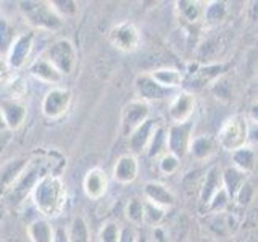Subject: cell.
Listing matches in <instances>:
<instances>
[{"instance_id":"836d02e7","label":"cell","mask_w":258,"mask_h":242,"mask_svg":"<svg viewBox=\"0 0 258 242\" xmlns=\"http://www.w3.org/2000/svg\"><path fill=\"white\" fill-rule=\"evenodd\" d=\"M158 160V171L163 174V176H171L174 174L177 169L181 166V158L176 157L174 153L171 152H166L163 153Z\"/></svg>"},{"instance_id":"e0dca14e","label":"cell","mask_w":258,"mask_h":242,"mask_svg":"<svg viewBox=\"0 0 258 242\" xmlns=\"http://www.w3.org/2000/svg\"><path fill=\"white\" fill-rule=\"evenodd\" d=\"M155 128H157V121L149 118L145 123H142L139 128H136L134 131L127 136V145H129V150H131L133 155L147 152V147L152 141V136L155 133Z\"/></svg>"},{"instance_id":"44dd1931","label":"cell","mask_w":258,"mask_h":242,"mask_svg":"<svg viewBox=\"0 0 258 242\" xmlns=\"http://www.w3.org/2000/svg\"><path fill=\"white\" fill-rule=\"evenodd\" d=\"M221 188H223V171L218 166L208 168L204 184L200 188V202L207 207L210 204V200L215 197V194Z\"/></svg>"},{"instance_id":"2e32d148","label":"cell","mask_w":258,"mask_h":242,"mask_svg":"<svg viewBox=\"0 0 258 242\" xmlns=\"http://www.w3.org/2000/svg\"><path fill=\"white\" fill-rule=\"evenodd\" d=\"M144 196L147 202H152L161 208H171L176 204V196L174 192L165 186L163 183H158V181H149L145 183L144 186Z\"/></svg>"},{"instance_id":"7bdbcfd3","label":"cell","mask_w":258,"mask_h":242,"mask_svg":"<svg viewBox=\"0 0 258 242\" xmlns=\"http://www.w3.org/2000/svg\"><path fill=\"white\" fill-rule=\"evenodd\" d=\"M247 118H248V121H252V123L258 125V102H253L252 105H250Z\"/></svg>"},{"instance_id":"d4e9b609","label":"cell","mask_w":258,"mask_h":242,"mask_svg":"<svg viewBox=\"0 0 258 242\" xmlns=\"http://www.w3.org/2000/svg\"><path fill=\"white\" fill-rule=\"evenodd\" d=\"M55 229L45 218H37L28 224V237L31 242H52Z\"/></svg>"},{"instance_id":"d6a6232c","label":"cell","mask_w":258,"mask_h":242,"mask_svg":"<svg viewBox=\"0 0 258 242\" xmlns=\"http://www.w3.org/2000/svg\"><path fill=\"white\" fill-rule=\"evenodd\" d=\"M166 210L161 208L152 202L144 200V224L145 226H158L165 220Z\"/></svg>"},{"instance_id":"7402d4cb","label":"cell","mask_w":258,"mask_h":242,"mask_svg":"<svg viewBox=\"0 0 258 242\" xmlns=\"http://www.w3.org/2000/svg\"><path fill=\"white\" fill-rule=\"evenodd\" d=\"M231 161H232L231 166H234L237 171L247 176L250 173H253L256 168V152L250 145H245V147L231 153Z\"/></svg>"},{"instance_id":"3957f363","label":"cell","mask_w":258,"mask_h":242,"mask_svg":"<svg viewBox=\"0 0 258 242\" xmlns=\"http://www.w3.org/2000/svg\"><path fill=\"white\" fill-rule=\"evenodd\" d=\"M18 10L34 29L55 32L63 28V18L53 10L50 2L44 0H21L18 2Z\"/></svg>"},{"instance_id":"52a82bcc","label":"cell","mask_w":258,"mask_h":242,"mask_svg":"<svg viewBox=\"0 0 258 242\" xmlns=\"http://www.w3.org/2000/svg\"><path fill=\"white\" fill-rule=\"evenodd\" d=\"M71 100H73V95H71L70 89H67V87H52L42 99V105H40L42 115L45 118H48V119L61 118L64 113L70 110Z\"/></svg>"},{"instance_id":"484cf974","label":"cell","mask_w":258,"mask_h":242,"mask_svg":"<svg viewBox=\"0 0 258 242\" xmlns=\"http://www.w3.org/2000/svg\"><path fill=\"white\" fill-rule=\"evenodd\" d=\"M245 174H242L240 171H237L234 166H229L226 168L223 171V186L226 192L229 194L231 200H234V197H236V194L239 192V189L242 188V186L245 184Z\"/></svg>"},{"instance_id":"8d00e7d4","label":"cell","mask_w":258,"mask_h":242,"mask_svg":"<svg viewBox=\"0 0 258 242\" xmlns=\"http://www.w3.org/2000/svg\"><path fill=\"white\" fill-rule=\"evenodd\" d=\"M50 5L63 20L70 18V16H75L78 13V7H79L75 0H50Z\"/></svg>"},{"instance_id":"f546056e","label":"cell","mask_w":258,"mask_h":242,"mask_svg":"<svg viewBox=\"0 0 258 242\" xmlns=\"http://www.w3.org/2000/svg\"><path fill=\"white\" fill-rule=\"evenodd\" d=\"M224 70V65H208V67H202L197 71H194V81H196V86L202 87L207 86L210 83H215L218 78L221 76V73Z\"/></svg>"},{"instance_id":"e575fe53","label":"cell","mask_w":258,"mask_h":242,"mask_svg":"<svg viewBox=\"0 0 258 242\" xmlns=\"http://www.w3.org/2000/svg\"><path fill=\"white\" fill-rule=\"evenodd\" d=\"M121 228L116 221H107L102 224L97 234V242H119L121 237Z\"/></svg>"},{"instance_id":"7c38bea8","label":"cell","mask_w":258,"mask_h":242,"mask_svg":"<svg viewBox=\"0 0 258 242\" xmlns=\"http://www.w3.org/2000/svg\"><path fill=\"white\" fill-rule=\"evenodd\" d=\"M34 39H36V34L32 31L21 32V34L15 39L10 52L7 55V62L10 65V68L20 70L24 67V63H26L28 56L32 50V45H34Z\"/></svg>"},{"instance_id":"4dcf8cb0","label":"cell","mask_w":258,"mask_h":242,"mask_svg":"<svg viewBox=\"0 0 258 242\" xmlns=\"http://www.w3.org/2000/svg\"><path fill=\"white\" fill-rule=\"evenodd\" d=\"M228 4L226 2H207V7H205V21L210 26H216V24H220L226 16H228Z\"/></svg>"},{"instance_id":"5bb4252c","label":"cell","mask_w":258,"mask_h":242,"mask_svg":"<svg viewBox=\"0 0 258 242\" xmlns=\"http://www.w3.org/2000/svg\"><path fill=\"white\" fill-rule=\"evenodd\" d=\"M84 194L91 200L102 199L108 189V177L102 168H91L84 176L83 181Z\"/></svg>"},{"instance_id":"60d3db41","label":"cell","mask_w":258,"mask_h":242,"mask_svg":"<svg viewBox=\"0 0 258 242\" xmlns=\"http://www.w3.org/2000/svg\"><path fill=\"white\" fill-rule=\"evenodd\" d=\"M52 242H70L68 237V229L64 228H56L53 232V240Z\"/></svg>"},{"instance_id":"1f68e13d","label":"cell","mask_w":258,"mask_h":242,"mask_svg":"<svg viewBox=\"0 0 258 242\" xmlns=\"http://www.w3.org/2000/svg\"><path fill=\"white\" fill-rule=\"evenodd\" d=\"M124 213L131 226H134V228L136 226H142L144 224V200L133 197L126 204Z\"/></svg>"},{"instance_id":"d590c367","label":"cell","mask_w":258,"mask_h":242,"mask_svg":"<svg viewBox=\"0 0 258 242\" xmlns=\"http://www.w3.org/2000/svg\"><path fill=\"white\" fill-rule=\"evenodd\" d=\"M231 202L232 200L229 197V194L226 192L224 186H223V188L215 194V197L210 200V204L207 205V208H208V212L213 213V215H216V213H224V212H228V207H229Z\"/></svg>"},{"instance_id":"603a6c76","label":"cell","mask_w":258,"mask_h":242,"mask_svg":"<svg viewBox=\"0 0 258 242\" xmlns=\"http://www.w3.org/2000/svg\"><path fill=\"white\" fill-rule=\"evenodd\" d=\"M26 163H28V158H16V160L8 161L7 165L0 168V197L10 189V186L16 181V177L21 174Z\"/></svg>"},{"instance_id":"9a60e30c","label":"cell","mask_w":258,"mask_h":242,"mask_svg":"<svg viewBox=\"0 0 258 242\" xmlns=\"http://www.w3.org/2000/svg\"><path fill=\"white\" fill-rule=\"evenodd\" d=\"M176 13L177 18L189 26H197V24L205 21V7L207 2H199V0H177Z\"/></svg>"},{"instance_id":"ffe728a7","label":"cell","mask_w":258,"mask_h":242,"mask_svg":"<svg viewBox=\"0 0 258 242\" xmlns=\"http://www.w3.org/2000/svg\"><path fill=\"white\" fill-rule=\"evenodd\" d=\"M29 73L32 78H36L37 81L45 84H60L63 81V75L45 56H40V58H36L32 62L29 67Z\"/></svg>"},{"instance_id":"74e56055","label":"cell","mask_w":258,"mask_h":242,"mask_svg":"<svg viewBox=\"0 0 258 242\" xmlns=\"http://www.w3.org/2000/svg\"><path fill=\"white\" fill-rule=\"evenodd\" d=\"M252 197H253V189H252V186H250V183L245 181V184L242 186V188L239 189V192L236 194L234 200H236L239 205H247V204H250Z\"/></svg>"},{"instance_id":"cb8c5ba5","label":"cell","mask_w":258,"mask_h":242,"mask_svg":"<svg viewBox=\"0 0 258 242\" xmlns=\"http://www.w3.org/2000/svg\"><path fill=\"white\" fill-rule=\"evenodd\" d=\"M150 76L155 79L161 87L169 89V91H174V89L181 87L184 83V75L176 68L153 70V71H150Z\"/></svg>"},{"instance_id":"4fadbf2b","label":"cell","mask_w":258,"mask_h":242,"mask_svg":"<svg viewBox=\"0 0 258 242\" xmlns=\"http://www.w3.org/2000/svg\"><path fill=\"white\" fill-rule=\"evenodd\" d=\"M139 160L131 152L121 155L113 166V179L119 184H131L139 176Z\"/></svg>"},{"instance_id":"9c48e42d","label":"cell","mask_w":258,"mask_h":242,"mask_svg":"<svg viewBox=\"0 0 258 242\" xmlns=\"http://www.w3.org/2000/svg\"><path fill=\"white\" fill-rule=\"evenodd\" d=\"M149 116H150V103L139 99L129 100L123 107V111H121V129H123V134L129 136L136 128H139L142 123H145Z\"/></svg>"},{"instance_id":"4316f807","label":"cell","mask_w":258,"mask_h":242,"mask_svg":"<svg viewBox=\"0 0 258 242\" xmlns=\"http://www.w3.org/2000/svg\"><path fill=\"white\" fill-rule=\"evenodd\" d=\"M16 37L18 36H16L13 24L8 21L5 16H0V56L7 58V55L10 52Z\"/></svg>"},{"instance_id":"f35d334b","label":"cell","mask_w":258,"mask_h":242,"mask_svg":"<svg viewBox=\"0 0 258 242\" xmlns=\"http://www.w3.org/2000/svg\"><path fill=\"white\" fill-rule=\"evenodd\" d=\"M119 242H137V232L134 229V226H123L121 228V237Z\"/></svg>"},{"instance_id":"30bf717a","label":"cell","mask_w":258,"mask_h":242,"mask_svg":"<svg viewBox=\"0 0 258 242\" xmlns=\"http://www.w3.org/2000/svg\"><path fill=\"white\" fill-rule=\"evenodd\" d=\"M134 91H136L137 99L147 102V103L165 100L173 94V91H169V89L161 87L157 81L150 76V73H142V75L136 78Z\"/></svg>"},{"instance_id":"b9f144b4","label":"cell","mask_w":258,"mask_h":242,"mask_svg":"<svg viewBox=\"0 0 258 242\" xmlns=\"http://www.w3.org/2000/svg\"><path fill=\"white\" fill-rule=\"evenodd\" d=\"M8 73H10V65H8L7 58H4V56H0V83L7 79Z\"/></svg>"},{"instance_id":"f6af8a7d","label":"cell","mask_w":258,"mask_h":242,"mask_svg":"<svg viewBox=\"0 0 258 242\" xmlns=\"http://www.w3.org/2000/svg\"><path fill=\"white\" fill-rule=\"evenodd\" d=\"M95 242H97V240H95Z\"/></svg>"},{"instance_id":"5b68a950","label":"cell","mask_w":258,"mask_h":242,"mask_svg":"<svg viewBox=\"0 0 258 242\" xmlns=\"http://www.w3.org/2000/svg\"><path fill=\"white\" fill-rule=\"evenodd\" d=\"M44 56L61 73L63 76L71 75V73L75 71L76 62H78L76 48L70 39L55 40V42L47 48Z\"/></svg>"},{"instance_id":"ac0fdd59","label":"cell","mask_w":258,"mask_h":242,"mask_svg":"<svg viewBox=\"0 0 258 242\" xmlns=\"http://www.w3.org/2000/svg\"><path fill=\"white\" fill-rule=\"evenodd\" d=\"M0 110L4 113L8 129H12V131L21 128V125L24 123V119H26V115H28V107L20 99L2 100L0 102Z\"/></svg>"},{"instance_id":"83f0119b","label":"cell","mask_w":258,"mask_h":242,"mask_svg":"<svg viewBox=\"0 0 258 242\" xmlns=\"http://www.w3.org/2000/svg\"><path fill=\"white\" fill-rule=\"evenodd\" d=\"M70 242H91V229L84 216H75L68 228Z\"/></svg>"},{"instance_id":"8fae6325","label":"cell","mask_w":258,"mask_h":242,"mask_svg":"<svg viewBox=\"0 0 258 242\" xmlns=\"http://www.w3.org/2000/svg\"><path fill=\"white\" fill-rule=\"evenodd\" d=\"M194 111H196V95L189 91H181L169 103L168 118L173 125H182L192 121Z\"/></svg>"},{"instance_id":"277c9868","label":"cell","mask_w":258,"mask_h":242,"mask_svg":"<svg viewBox=\"0 0 258 242\" xmlns=\"http://www.w3.org/2000/svg\"><path fill=\"white\" fill-rule=\"evenodd\" d=\"M250 139V121L244 113L232 115L221 125L216 134L218 145L226 152H236L248 145Z\"/></svg>"},{"instance_id":"f1b7e54d","label":"cell","mask_w":258,"mask_h":242,"mask_svg":"<svg viewBox=\"0 0 258 242\" xmlns=\"http://www.w3.org/2000/svg\"><path fill=\"white\" fill-rule=\"evenodd\" d=\"M168 152V147H166V128L161 126V125H157L155 128V133L152 136V141L147 147V155L150 158H160L163 153Z\"/></svg>"},{"instance_id":"ab89813d","label":"cell","mask_w":258,"mask_h":242,"mask_svg":"<svg viewBox=\"0 0 258 242\" xmlns=\"http://www.w3.org/2000/svg\"><path fill=\"white\" fill-rule=\"evenodd\" d=\"M247 16L250 21H258V0H253V2H248L247 7Z\"/></svg>"},{"instance_id":"6da1fadb","label":"cell","mask_w":258,"mask_h":242,"mask_svg":"<svg viewBox=\"0 0 258 242\" xmlns=\"http://www.w3.org/2000/svg\"><path fill=\"white\" fill-rule=\"evenodd\" d=\"M67 166V158L61 157L58 152H47L40 155H32L28 158L26 166L23 168L21 174L4 194V199L10 205H20L21 202L31 196L36 184L47 174H60L61 169Z\"/></svg>"},{"instance_id":"ee69618b","label":"cell","mask_w":258,"mask_h":242,"mask_svg":"<svg viewBox=\"0 0 258 242\" xmlns=\"http://www.w3.org/2000/svg\"><path fill=\"white\" fill-rule=\"evenodd\" d=\"M7 129H8V126H7V123H5L4 113H2V110H0V133H4V131H7Z\"/></svg>"},{"instance_id":"8992f818","label":"cell","mask_w":258,"mask_h":242,"mask_svg":"<svg viewBox=\"0 0 258 242\" xmlns=\"http://www.w3.org/2000/svg\"><path fill=\"white\" fill-rule=\"evenodd\" d=\"M110 44L119 52L131 53L137 50L141 45V31L131 21L118 23L116 26H113L108 32Z\"/></svg>"},{"instance_id":"ba28073f","label":"cell","mask_w":258,"mask_h":242,"mask_svg":"<svg viewBox=\"0 0 258 242\" xmlns=\"http://www.w3.org/2000/svg\"><path fill=\"white\" fill-rule=\"evenodd\" d=\"M194 123L187 121L182 125H171L166 129V147L168 152L174 153L176 157H185L189 153L190 141L194 137Z\"/></svg>"},{"instance_id":"7a4b0ae2","label":"cell","mask_w":258,"mask_h":242,"mask_svg":"<svg viewBox=\"0 0 258 242\" xmlns=\"http://www.w3.org/2000/svg\"><path fill=\"white\" fill-rule=\"evenodd\" d=\"M32 204L37 212L47 218H56L67 207L68 194L61 174H47L31 192Z\"/></svg>"},{"instance_id":"d6986e66","label":"cell","mask_w":258,"mask_h":242,"mask_svg":"<svg viewBox=\"0 0 258 242\" xmlns=\"http://www.w3.org/2000/svg\"><path fill=\"white\" fill-rule=\"evenodd\" d=\"M218 149H220V145H218L216 137L210 134H200V136L192 137L189 155L197 161H204V160L212 158L218 152Z\"/></svg>"}]
</instances>
